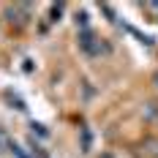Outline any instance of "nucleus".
Segmentation results:
<instances>
[]
</instances>
